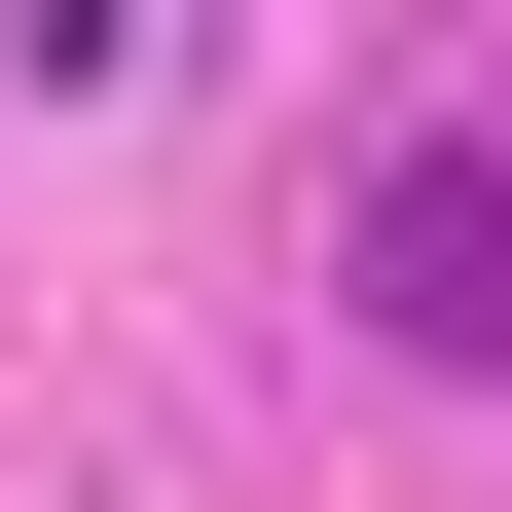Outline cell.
Listing matches in <instances>:
<instances>
[{
	"instance_id": "6da1fadb",
	"label": "cell",
	"mask_w": 512,
	"mask_h": 512,
	"mask_svg": "<svg viewBox=\"0 0 512 512\" xmlns=\"http://www.w3.org/2000/svg\"><path fill=\"white\" fill-rule=\"evenodd\" d=\"M330 293L403 366H512V110H403V147H366V220H330Z\"/></svg>"
}]
</instances>
